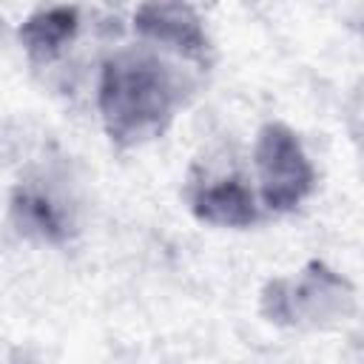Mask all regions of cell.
<instances>
[{
	"label": "cell",
	"instance_id": "obj_1",
	"mask_svg": "<svg viewBox=\"0 0 364 364\" xmlns=\"http://www.w3.org/2000/svg\"><path fill=\"white\" fill-rule=\"evenodd\" d=\"M179 82L156 57L122 51L102 65L100 114L117 145H139L159 136L179 105Z\"/></svg>",
	"mask_w": 364,
	"mask_h": 364
},
{
	"label": "cell",
	"instance_id": "obj_2",
	"mask_svg": "<svg viewBox=\"0 0 364 364\" xmlns=\"http://www.w3.org/2000/svg\"><path fill=\"white\" fill-rule=\"evenodd\" d=\"M256 168L262 199L270 210H293L313 191V165L296 134L282 122H267L256 139Z\"/></svg>",
	"mask_w": 364,
	"mask_h": 364
},
{
	"label": "cell",
	"instance_id": "obj_3",
	"mask_svg": "<svg viewBox=\"0 0 364 364\" xmlns=\"http://www.w3.org/2000/svg\"><path fill=\"white\" fill-rule=\"evenodd\" d=\"M350 299L353 290L341 276H336L321 262H310L299 284H290L284 279L270 282L262 296V310L276 324H316L321 318L344 313L350 307Z\"/></svg>",
	"mask_w": 364,
	"mask_h": 364
},
{
	"label": "cell",
	"instance_id": "obj_4",
	"mask_svg": "<svg viewBox=\"0 0 364 364\" xmlns=\"http://www.w3.org/2000/svg\"><path fill=\"white\" fill-rule=\"evenodd\" d=\"M134 26L145 37H151L156 43H165L168 48L179 51L182 57L205 60L208 37H205L202 23H199V17L193 14L191 6H182V3L139 6L136 14H134Z\"/></svg>",
	"mask_w": 364,
	"mask_h": 364
},
{
	"label": "cell",
	"instance_id": "obj_5",
	"mask_svg": "<svg viewBox=\"0 0 364 364\" xmlns=\"http://www.w3.org/2000/svg\"><path fill=\"white\" fill-rule=\"evenodd\" d=\"M193 213L196 219L222 228H247L259 219L253 193L239 179H225L202 188L193 196Z\"/></svg>",
	"mask_w": 364,
	"mask_h": 364
},
{
	"label": "cell",
	"instance_id": "obj_6",
	"mask_svg": "<svg viewBox=\"0 0 364 364\" xmlns=\"http://www.w3.org/2000/svg\"><path fill=\"white\" fill-rule=\"evenodd\" d=\"M74 31H77V9L57 6V9L34 11L20 26V40L34 60H51L74 37Z\"/></svg>",
	"mask_w": 364,
	"mask_h": 364
},
{
	"label": "cell",
	"instance_id": "obj_7",
	"mask_svg": "<svg viewBox=\"0 0 364 364\" xmlns=\"http://www.w3.org/2000/svg\"><path fill=\"white\" fill-rule=\"evenodd\" d=\"M14 213H17V219H20V225L26 230H34V233H40L48 242H60L65 236L63 213L40 191H28V188L17 191V196H14Z\"/></svg>",
	"mask_w": 364,
	"mask_h": 364
}]
</instances>
